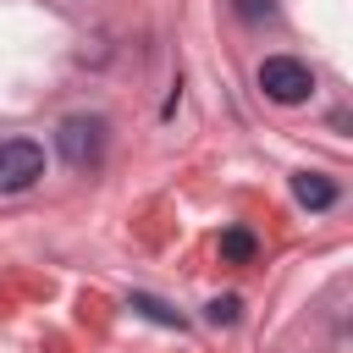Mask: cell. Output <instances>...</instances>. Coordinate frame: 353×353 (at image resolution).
I'll use <instances>...</instances> for the list:
<instances>
[{
  "mask_svg": "<svg viewBox=\"0 0 353 353\" xmlns=\"http://www.w3.org/2000/svg\"><path fill=\"white\" fill-rule=\"evenodd\" d=\"M237 309H243L237 298H215L204 314H210V325H237Z\"/></svg>",
  "mask_w": 353,
  "mask_h": 353,
  "instance_id": "7",
  "label": "cell"
},
{
  "mask_svg": "<svg viewBox=\"0 0 353 353\" xmlns=\"http://www.w3.org/2000/svg\"><path fill=\"white\" fill-rule=\"evenodd\" d=\"M55 149H61V160L72 171L99 165V154H105V116H66L55 127Z\"/></svg>",
  "mask_w": 353,
  "mask_h": 353,
  "instance_id": "1",
  "label": "cell"
},
{
  "mask_svg": "<svg viewBox=\"0 0 353 353\" xmlns=\"http://www.w3.org/2000/svg\"><path fill=\"white\" fill-rule=\"evenodd\" d=\"M127 309H138V314H143V320H154V325H176V331H182V314H176V309H165V303H160V298H149V292H132V298H127Z\"/></svg>",
  "mask_w": 353,
  "mask_h": 353,
  "instance_id": "6",
  "label": "cell"
},
{
  "mask_svg": "<svg viewBox=\"0 0 353 353\" xmlns=\"http://www.w3.org/2000/svg\"><path fill=\"white\" fill-rule=\"evenodd\" d=\"M237 17H243V22H259V17H276V0H237Z\"/></svg>",
  "mask_w": 353,
  "mask_h": 353,
  "instance_id": "8",
  "label": "cell"
},
{
  "mask_svg": "<svg viewBox=\"0 0 353 353\" xmlns=\"http://www.w3.org/2000/svg\"><path fill=\"white\" fill-rule=\"evenodd\" d=\"M259 88H265V99H276V105H303V99L314 94V72H309L303 61H292V55H270V61L259 66Z\"/></svg>",
  "mask_w": 353,
  "mask_h": 353,
  "instance_id": "2",
  "label": "cell"
},
{
  "mask_svg": "<svg viewBox=\"0 0 353 353\" xmlns=\"http://www.w3.org/2000/svg\"><path fill=\"white\" fill-rule=\"evenodd\" d=\"M254 232H243V226H232V232H221V259H232V265H248L254 259Z\"/></svg>",
  "mask_w": 353,
  "mask_h": 353,
  "instance_id": "5",
  "label": "cell"
},
{
  "mask_svg": "<svg viewBox=\"0 0 353 353\" xmlns=\"http://www.w3.org/2000/svg\"><path fill=\"white\" fill-rule=\"evenodd\" d=\"M292 193H298V204H309V210H331V204H336V182L320 176V171H298V176H292Z\"/></svg>",
  "mask_w": 353,
  "mask_h": 353,
  "instance_id": "4",
  "label": "cell"
},
{
  "mask_svg": "<svg viewBox=\"0 0 353 353\" xmlns=\"http://www.w3.org/2000/svg\"><path fill=\"white\" fill-rule=\"evenodd\" d=\"M44 176V149L33 138H11L0 143V193H22Z\"/></svg>",
  "mask_w": 353,
  "mask_h": 353,
  "instance_id": "3",
  "label": "cell"
}]
</instances>
